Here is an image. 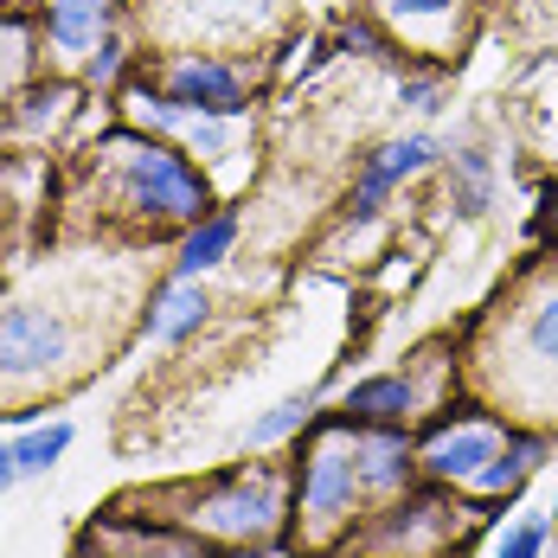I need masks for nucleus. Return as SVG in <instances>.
<instances>
[{"label":"nucleus","instance_id":"nucleus-10","mask_svg":"<svg viewBox=\"0 0 558 558\" xmlns=\"http://www.w3.org/2000/svg\"><path fill=\"white\" fill-rule=\"evenodd\" d=\"M110 13L116 0H46V39L64 58H84L90 46L110 39Z\"/></svg>","mask_w":558,"mask_h":558},{"label":"nucleus","instance_id":"nucleus-27","mask_svg":"<svg viewBox=\"0 0 558 558\" xmlns=\"http://www.w3.org/2000/svg\"><path fill=\"white\" fill-rule=\"evenodd\" d=\"M539 231H546V244L558 251V193H553V206H546V225H539Z\"/></svg>","mask_w":558,"mask_h":558},{"label":"nucleus","instance_id":"nucleus-6","mask_svg":"<svg viewBox=\"0 0 558 558\" xmlns=\"http://www.w3.org/2000/svg\"><path fill=\"white\" fill-rule=\"evenodd\" d=\"M437 155H444V142L437 135H398V142H386L379 155H366V168H360V180H353V193H347V219L366 225L379 206H386V193L398 186V180H411V173L437 168Z\"/></svg>","mask_w":558,"mask_h":558},{"label":"nucleus","instance_id":"nucleus-12","mask_svg":"<svg viewBox=\"0 0 558 558\" xmlns=\"http://www.w3.org/2000/svg\"><path fill=\"white\" fill-rule=\"evenodd\" d=\"M206 289H199V277H173L161 295H155V308H148V322H142V335L148 340H180L186 328H199L206 322Z\"/></svg>","mask_w":558,"mask_h":558},{"label":"nucleus","instance_id":"nucleus-25","mask_svg":"<svg viewBox=\"0 0 558 558\" xmlns=\"http://www.w3.org/2000/svg\"><path fill=\"white\" fill-rule=\"evenodd\" d=\"M449 7H456V0H391V13H404V20H437Z\"/></svg>","mask_w":558,"mask_h":558},{"label":"nucleus","instance_id":"nucleus-24","mask_svg":"<svg viewBox=\"0 0 558 558\" xmlns=\"http://www.w3.org/2000/svg\"><path fill=\"white\" fill-rule=\"evenodd\" d=\"M122 46H116V39H104V46H97V58H90V77H97V84H116V71H122Z\"/></svg>","mask_w":558,"mask_h":558},{"label":"nucleus","instance_id":"nucleus-22","mask_svg":"<svg viewBox=\"0 0 558 558\" xmlns=\"http://www.w3.org/2000/svg\"><path fill=\"white\" fill-rule=\"evenodd\" d=\"M546 533H553L546 520H520V526H507L501 533V553L495 558H539L546 553Z\"/></svg>","mask_w":558,"mask_h":558},{"label":"nucleus","instance_id":"nucleus-20","mask_svg":"<svg viewBox=\"0 0 558 558\" xmlns=\"http://www.w3.org/2000/svg\"><path fill=\"white\" fill-rule=\"evenodd\" d=\"M257 13H264V0H193L199 26H251Z\"/></svg>","mask_w":558,"mask_h":558},{"label":"nucleus","instance_id":"nucleus-1","mask_svg":"<svg viewBox=\"0 0 558 558\" xmlns=\"http://www.w3.org/2000/svg\"><path fill=\"white\" fill-rule=\"evenodd\" d=\"M110 155H116V186H122V199L135 213H148L155 225L213 219L206 213V180H199V168L180 148L155 142V135H116Z\"/></svg>","mask_w":558,"mask_h":558},{"label":"nucleus","instance_id":"nucleus-7","mask_svg":"<svg viewBox=\"0 0 558 558\" xmlns=\"http://www.w3.org/2000/svg\"><path fill=\"white\" fill-rule=\"evenodd\" d=\"M168 97L186 104V110H199V116L238 122V116H244V77H238L231 64H219V58H173Z\"/></svg>","mask_w":558,"mask_h":558},{"label":"nucleus","instance_id":"nucleus-21","mask_svg":"<svg viewBox=\"0 0 558 558\" xmlns=\"http://www.w3.org/2000/svg\"><path fill=\"white\" fill-rule=\"evenodd\" d=\"M26 26H20V20H0V97H7V90H13V77H20V71H26Z\"/></svg>","mask_w":558,"mask_h":558},{"label":"nucleus","instance_id":"nucleus-14","mask_svg":"<svg viewBox=\"0 0 558 558\" xmlns=\"http://www.w3.org/2000/svg\"><path fill=\"white\" fill-rule=\"evenodd\" d=\"M539 456H546V437H520V430H507L501 456L475 475V488H482V495H507V501H513V495L526 488V475L539 469Z\"/></svg>","mask_w":558,"mask_h":558},{"label":"nucleus","instance_id":"nucleus-15","mask_svg":"<svg viewBox=\"0 0 558 558\" xmlns=\"http://www.w3.org/2000/svg\"><path fill=\"white\" fill-rule=\"evenodd\" d=\"M231 238H238V219H231V213H213V219H199L193 231H186L180 257H173V277H206V270H219L225 251H231Z\"/></svg>","mask_w":558,"mask_h":558},{"label":"nucleus","instance_id":"nucleus-4","mask_svg":"<svg viewBox=\"0 0 558 558\" xmlns=\"http://www.w3.org/2000/svg\"><path fill=\"white\" fill-rule=\"evenodd\" d=\"M64 360H71V328H64V315L33 308V302L0 308V379H7V386L46 379Z\"/></svg>","mask_w":558,"mask_h":558},{"label":"nucleus","instance_id":"nucleus-13","mask_svg":"<svg viewBox=\"0 0 558 558\" xmlns=\"http://www.w3.org/2000/svg\"><path fill=\"white\" fill-rule=\"evenodd\" d=\"M449 199H456V213H462V219H482V213L495 206V155H488L482 142L456 148V168H449Z\"/></svg>","mask_w":558,"mask_h":558},{"label":"nucleus","instance_id":"nucleus-9","mask_svg":"<svg viewBox=\"0 0 558 558\" xmlns=\"http://www.w3.org/2000/svg\"><path fill=\"white\" fill-rule=\"evenodd\" d=\"M135 116L155 122V129H173L193 155H225V148H231V122H225V116L186 110V104H173L168 90H142V97H135Z\"/></svg>","mask_w":558,"mask_h":558},{"label":"nucleus","instance_id":"nucleus-18","mask_svg":"<svg viewBox=\"0 0 558 558\" xmlns=\"http://www.w3.org/2000/svg\"><path fill=\"white\" fill-rule=\"evenodd\" d=\"M71 110V84H46V90H26L20 97V110H13V129H52L58 116Z\"/></svg>","mask_w":558,"mask_h":558},{"label":"nucleus","instance_id":"nucleus-11","mask_svg":"<svg viewBox=\"0 0 558 558\" xmlns=\"http://www.w3.org/2000/svg\"><path fill=\"white\" fill-rule=\"evenodd\" d=\"M411 411H417V386L404 373H379V379H360L347 391L335 417H347V424H404Z\"/></svg>","mask_w":558,"mask_h":558},{"label":"nucleus","instance_id":"nucleus-5","mask_svg":"<svg viewBox=\"0 0 558 558\" xmlns=\"http://www.w3.org/2000/svg\"><path fill=\"white\" fill-rule=\"evenodd\" d=\"M277 520H282V482L270 469L231 475V482H219L199 501V526L206 533H225V539H270Z\"/></svg>","mask_w":558,"mask_h":558},{"label":"nucleus","instance_id":"nucleus-2","mask_svg":"<svg viewBox=\"0 0 558 558\" xmlns=\"http://www.w3.org/2000/svg\"><path fill=\"white\" fill-rule=\"evenodd\" d=\"M328 437L302 456V469H295V501L308 513V526H340L360 495H366V482H360V449H353V424L347 417H328L322 424Z\"/></svg>","mask_w":558,"mask_h":558},{"label":"nucleus","instance_id":"nucleus-17","mask_svg":"<svg viewBox=\"0 0 558 558\" xmlns=\"http://www.w3.org/2000/svg\"><path fill=\"white\" fill-rule=\"evenodd\" d=\"M315 424V398H282L277 411H264L251 430H244V449H270L282 437H295V430H308Z\"/></svg>","mask_w":558,"mask_h":558},{"label":"nucleus","instance_id":"nucleus-16","mask_svg":"<svg viewBox=\"0 0 558 558\" xmlns=\"http://www.w3.org/2000/svg\"><path fill=\"white\" fill-rule=\"evenodd\" d=\"M71 424H39V430H26V437H13V462H20V482H33V475H46L64 462V449H71Z\"/></svg>","mask_w":558,"mask_h":558},{"label":"nucleus","instance_id":"nucleus-8","mask_svg":"<svg viewBox=\"0 0 558 558\" xmlns=\"http://www.w3.org/2000/svg\"><path fill=\"white\" fill-rule=\"evenodd\" d=\"M353 449H360V482H366V495L411 488L417 456L404 444V424H353Z\"/></svg>","mask_w":558,"mask_h":558},{"label":"nucleus","instance_id":"nucleus-28","mask_svg":"<svg viewBox=\"0 0 558 558\" xmlns=\"http://www.w3.org/2000/svg\"><path fill=\"white\" fill-rule=\"evenodd\" d=\"M553 513H558V507H553Z\"/></svg>","mask_w":558,"mask_h":558},{"label":"nucleus","instance_id":"nucleus-3","mask_svg":"<svg viewBox=\"0 0 558 558\" xmlns=\"http://www.w3.org/2000/svg\"><path fill=\"white\" fill-rule=\"evenodd\" d=\"M507 430L501 424H488L475 404H456V411H444L437 424H430V444H424V456H417V469L430 475V482H475L495 456H501Z\"/></svg>","mask_w":558,"mask_h":558},{"label":"nucleus","instance_id":"nucleus-19","mask_svg":"<svg viewBox=\"0 0 558 558\" xmlns=\"http://www.w3.org/2000/svg\"><path fill=\"white\" fill-rule=\"evenodd\" d=\"M526 347H533V360L558 366V295H546V302L533 308V322H526Z\"/></svg>","mask_w":558,"mask_h":558},{"label":"nucleus","instance_id":"nucleus-23","mask_svg":"<svg viewBox=\"0 0 558 558\" xmlns=\"http://www.w3.org/2000/svg\"><path fill=\"white\" fill-rule=\"evenodd\" d=\"M398 104L417 110V116L444 110V84H437V77H411V84H398Z\"/></svg>","mask_w":558,"mask_h":558},{"label":"nucleus","instance_id":"nucleus-26","mask_svg":"<svg viewBox=\"0 0 558 558\" xmlns=\"http://www.w3.org/2000/svg\"><path fill=\"white\" fill-rule=\"evenodd\" d=\"M20 482V462H13V444H0V495Z\"/></svg>","mask_w":558,"mask_h":558}]
</instances>
